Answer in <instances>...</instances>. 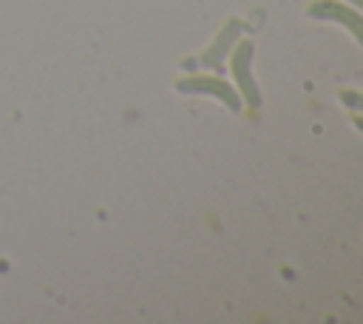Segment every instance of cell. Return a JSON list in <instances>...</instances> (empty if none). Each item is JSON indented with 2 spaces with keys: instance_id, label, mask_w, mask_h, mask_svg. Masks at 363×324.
<instances>
[{
  "instance_id": "obj_7",
  "label": "cell",
  "mask_w": 363,
  "mask_h": 324,
  "mask_svg": "<svg viewBox=\"0 0 363 324\" xmlns=\"http://www.w3.org/2000/svg\"><path fill=\"white\" fill-rule=\"evenodd\" d=\"M349 3H352V6H354L360 14H363V0H349Z\"/></svg>"
},
{
  "instance_id": "obj_5",
  "label": "cell",
  "mask_w": 363,
  "mask_h": 324,
  "mask_svg": "<svg viewBox=\"0 0 363 324\" xmlns=\"http://www.w3.org/2000/svg\"><path fill=\"white\" fill-rule=\"evenodd\" d=\"M337 99L349 108V111H354V114H363V91H354V88H343V91H337Z\"/></svg>"
},
{
  "instance_id": "obj_4",
  "label": "cell",
  "mask_w": 363,
  "mask_h": 324,
  "mask_svg": "<svg viewBox=\"0 0 363 324\" xmlns=\"http://www.w3.org/2000/svg\"><path fill=\"white\" fill-rule=\"evenodd\" d=\"M241 34H244V20L230 17V20L218 28V34L213 37V43L201 51V65L210 68V71H224V68H227V57H230L233 45L241 40Z\"/></svg>"
},
{
  "instance_id": "obj_3",
  "label": "cell",
  "mask_w": 363,
  "mask_h": 324,
  "mask_svg": "<svg viewBox=\"0 0 363 324\" xmlns=\"http://www.w3.org/2000/svg\"><path fill=\"white\" fill-rule=\"evenodd\" d=\"M306 14L312 20H329L337 23L343 28L352 31V37L363 45V14L352 6V3H340V0H312L306 6Z\"/></svg>"
},
{
  "instance_id": "obj_6",
  "label": "cell",
  "mask_w": 363,
  "mask_h": 324,
  "mask_svg": "<svg viewBox=\"0 0 363 324\" xmlns=\"http://www.w3.org/2000/svg\"><path fill=\"white\" fill-rule=\"evenodd\" d=\"M352 122H354V128H357V131H363V114H354V117H352Z\"/></svg>"
},
{
  "instance_id": "obj_2",
  "label": "cell",
  "mask_w": 363,
  "mask_h": 324,
  "mask_svg": "<svg viewBox=\"0 0 363 324\" xmlns=\"http://www.w3.org/2000/svg\"><path fill=\"white\" fill-rule=\"evenodd\" d=\"M176 91L179 94H204V97H216L221 105H227L233 114L241 111V94L221 77L216 74H193V77H182L176 82Z\"/></svg>"
},
{
  "instance_id": "obj_1",
  "label": "cell",
  "mask_w": 363,
  "mask_h": 324,
  "mask_svg": "<svg viewBox=\"0 0 363 324\" xmlns=\"http://www.w3.org/2000/svg\"><path fill=\"white\" fill-rule=\"evenodd\" d=\"M252 54H255L252 40L241 37V40L233 45L227 63H230V74H233L235 91L241 94V102H247L250 108H261V99H264V97H261V88H258L255 74H252Z\"/></svg>"
}]
</instances>
